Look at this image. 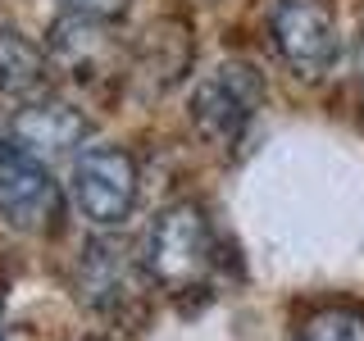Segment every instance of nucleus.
Segmentation results:
<instances>
[{"instance_id": "11", "label": "nucleus", "mask_w": 364, "mask_h": 341, "mask_svg": "<svg viewBox=\"0 0 364 341\" xmlns=\"http://www.w3.org/2000/svg\"><path fill=\"white\" fill-rule=\"evenodd\" d=\"M73 14H87V18H114L128 9V0H64Z\"/></svg>"}, {"instance_id": "6", "label": "nucleus", "mask_w": 364, "mask_h": 341, "mask_svg": "<svg viewBox=\"0 0 364 341\" xmlns=\"http://www.w3.org/2000/svg\"><path fill=\"white\" fill-rule=\"evenodd\" d=\"M50 55H55V64H64L87 87L114 77V41L105 32V18H87V14L60 18L50 32Z\"/></svg>"}, {"instance_id": "10", "label": "nucleus", "mask_w": 364, "mask_h": 341, "mask_svg": "<svg viewBox=\"0 0 364 341\" xmlns=\"http://www.w3.org/2000/svg\"><path fill=\"white\" fill-rule=\"evenodd\" d=\"M296 341H364L360 305H318L296 323Z\"/></svg>"}, {"instance_id": "1", "label": "nucleus", "mask_w": 364, "mask_h": 341, "mask_svg": "<svg viewBox=\"0 0 364 341\" xmlns=\"http://www.w3.org/2000/svg\"><path fill=\"white\" fill-rule=\"evenodd\" d=\"M219 269V242L214 223L196 200H178L155 214L146 232V273L159 282L168 296H191L205 291Z\"/></svg>"}, {"instance_id": "8", "label": "nucleus", "mask_w": 364, "mask_h": 341, "mask_svg": "<svg viewBox=\"0 0 364 341\" xmlns=\"http://www.w3.org/2000/svg\"><path fill=\"white\" fill-rule=\"evenodd\" d=\"M77 296L100 314L128 310V301L136 296V282H132V269H128V259H123L119 246L96 242L82 255V264H77Z\"/></svg>"}, {"instance_id": "13", "label": "nucleus", "mask_w": 364, "mask_h": 341, "mask_svg": "<svg viewBox=\"0 0 364 341\" xmlns=\"http://www.w3.org/2000/svg\"><path fill=\"white\" fill-rule=\"evenodd\" d=\"M0 341H5V328H0Z\"/></svg>"}, {"instance_id": "3", "label": "nucleus", "mask_w": 364, "mask_h": 341, "mask_svg": "<svg viewBox=\"0 0 364 341\" xmlns=\"http://www.w3.org/2000/svg\"><path fill=\"white\" fill-rule=\"evenodd\" d=\"M269 32L296 77H328L341 60V23L333 0H273Z\"/></svg>"}, {"instance_id": "12", "label": "nucleus", "mask_w": 364, "mask_h": 341, "mask_svg": "<svg viewBox=\"0 0 364 341\" xmlns=\"http://www.w3.org/2000/svg\"><path fill=\"white\" fill-rule=\"evenodd\" d=\"M360 73H364V32H360Z\"/></svg>"}, {"instance_id": "5", "label": "nucleus", "mask_w": 364, "mask_h": 341, "mask_svg": "<svg viewBox=\"0 0 364 341\" xmlns=\"http://www.w3.org/2000/svg\"><path fill=\"white\" fill-rule=\"evenodd\" d=\"M0 219L23 232H50L60 219V187L18 141H0Z\"/></svg>"}, {"instance_id": "2", "label": "nucleus", "mask_w": 364, "mask_h": 341, "mask_svg": "<svg viewBox=\"0 0 364 341\" xmlns=\"http://www.w3.org/2000/svg\"><path fill=\"white\" fill-rule=\"evenodd\" d=\"M264 105V77L246 60H228L214 73H205L191 91V123L210 146H237Z\"/></svg>"}, {"instance_id": "7", "label": "nucleus", "mask_w": 364, "mask_h": 341, "mask_svg": "<svg viewBox=\"0 0 364 341\" xmlns=\"http://www.w3.org/2000/svg\"><path fill=\"white\" fill-rule=\"evenodd\" d=\"M87 136V119L73 105L46 100V105H28L14 114V141L37 159H55L64 151H73Z\"/></svg>"}, {"instance_id": "4", "label": "nucleus", "mask_w": 364, "mask_h": 341, "mask_svg": "<svg viewBox=\"0 0 364 341\" xmlns=\"http://www.w3.org/2000/svg\"><path fill=\"white\" fill-rule=\"evenodd\" d=\"M73 205L87 223L119 227L136 205V164L119 146H91L73 159Z\"/></svg>"}, {"instance_id": "9", "label": "nucleus", "mask_w": 364, "mask_h": 341, "mask_svg": "<svg viewBox=\"0 0 364 341\" xmlns=\"http://www.w3.org/2000/svg\"><path fill=\"white\" fill-rule=\"evenodd\" d=\"M41 82H46V50H37L18 28L0 23V91L32 96Z\"/></svg>"}]
</instances>
